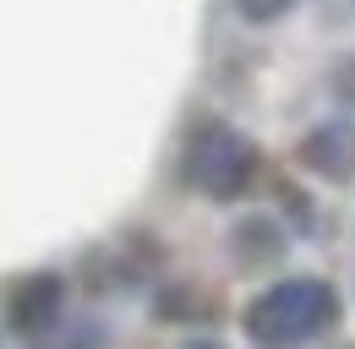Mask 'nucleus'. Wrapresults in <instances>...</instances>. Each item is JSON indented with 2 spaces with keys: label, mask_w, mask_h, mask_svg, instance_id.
<instances>
[{
  "label": "nucleus",
  "mask_w": 355,
  "mask_h": 349,
  "mask_svg": "<svg viewBox=\"0 0 355 349\" xmlns=\"http://www.w3.org/2000/svg\"><path fill=\"white\" fill-rule=\"evenodd\" d=\"M339 322V295L328 278H279L268 284L257 301L246 305L241 328L252 349H301L311 339H322L328 328Z\"/></svg>",
  "instance_id": "obj_1"
},
{
  "label": "nucleus",
  "mask_w": 355,
  "mask_h": 349,
  "mask_svg": "<svg viewBox=\"0 0 355 349\" xmlns=\"http://www.w3.org/2000/svg\"><path fill=\"white\" fill-rule=\"evenodd\" d=\"M257 174V147L246 131H235L230 120H202L186 142V180L214 197V202H235Z\"/></svg>",
  "instance_id": "obj_2"
},
{
  "label": "nucleus",
  "mask_w": 355,
  "mask_h": 349,
  "mask_svg": "<svg viewBox=\"0 0 355 349\" xmlns=\"http://www.w3.org/2000/svg\"><path fill=\"white\" fill-rule=\"evenodd\" d=\"M60 316H66V278L60 273H28L6 289V322L22 339H44Z\"/></svg>",
  "instance_id": "obj_3"
},
{
  "label": "nucleus",
  "mask_w": 355,
  "mask_h": 349,
  "mask_svg": "<svg viewBox=\"0 0 355 349\" xmlns=\"http://www.w3.org/2000/svg\"><path fill=\"white\" fill-rule=\"evenodd\" d=\"M301 170H311L317 180H355V120H322L301 136L295 147Z\"/></svg>",
  "instance_id": "obj_4"
},
{
  "label": "nucleus",
  "mask_w": 355,
  "mask_h": 349,
  "mask_svg": "<svg viewBox=\"0 0 355 349\" xmlns=\"http://www.w3.org/2000/svg\"><path fill=\"white\" fill-rule=\"evenodd\" d=\"M33 349H110V328L98 316H60L44 339H33Z\"/></svg>",
  "instance_id": "obj_5"
},
{
  "label": "nucleus",
  "mask_w": 355,
  "mask_h": 349,
  "mask_svg": "<svg viewBox=\"0 0 355 349\" xmlns=\"http://www.w3.org/2000/svg\"><path fill=\"white\" fill-rule=\"evenodd\" d=\"M284 251V229L273 224V218H246L241 229H235V257L241 262H268Z\"/></svg>",
  "instance_id": "obj_6"
},
{
  "label": "nucleus",
  "mask_w": 355,
  "mask_h": 349,
  "mask_svg": "<svg viewBox=\"0 0 355 349\" xmlns=\"http://www.w3.org/2000/svg\"><path fill=\"white\" fill-rule=\"evenodd\" d=\"M235 6H241V17H246V22L268 28V22H279V17H284L295 0H235Z\"/></svg>",
  "instance_id": "obj_7"
},
{
  "label": "nucleus",
  "mask_w": 355,
  "mask_h": 349,
  "mask_svg": "<svg viewBox=\"0 0 355 349\" xmlns=\"http://www.w3.org/2000/svg\"><path fill=\"white\" fill-rule=\"evenodd\" d=\"M328 87H334V98H339V104H350V109H355V55H350V60H339V66H334V77H328Z\"/></svg>",
  "instance_id": "obj_8"
},
{
  "label": "nucleus",
  "mask_w": 355,
  "mask_h": 349,
  "mask_svg": "<svg viewBox=\"0 0 355 349\" xmlns=\"http://www.w3.org/2000/svg\"><path fill=\"white\" fill-rule=\"evenodd\" d=\"M180 349H224V344H219V339H208V333H197V339H186Z\"/></svg>",
  "instance_id": "obj_9"
}]
</instances>
